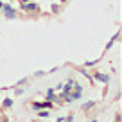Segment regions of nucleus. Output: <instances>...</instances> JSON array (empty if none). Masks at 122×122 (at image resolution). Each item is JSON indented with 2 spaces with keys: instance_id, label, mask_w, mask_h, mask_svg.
<instances>
[{
  "instance_id": "1",
  "label": "nucleus",
  "mask_w": 122,
  "mask_h": 122,
  "mask_svg": "<svg viewBox=\"0 0 122 122\" xmlns=\"http://www.w3.org/2000/svg\"><path fill=\"white\" fill-rule=\"evenodd\" d=\"M5 15L9 16V18H13L15 16V13H13V9H9V7H5Z\"/></svg>"
}]
</instances>
